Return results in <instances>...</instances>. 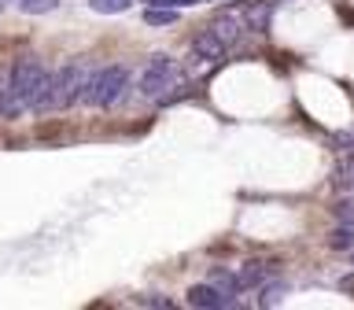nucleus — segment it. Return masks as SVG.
Instances as JSON below:
<instances>
[{
  "label": "nucleus",
  "mask_w": 354,
  "mask_h": 310,
  "mask_svg": "<svg viewBox=\"0 0 354 310\" xmlns=\"http://www.w3.org/2000/svg\"><path fill=\"white\" fill-rule=\"evenodd\" d=\"M273 277V266H266V262H248L243 270L236 273V281H240V292L243 288H259L262 281H270Z\"/></svg>",
  "instance_id": "9d476101"
},
{
  "label": "nucleus",
  "mask_w": 354,
  "mask_h": 310,
  "mask_svg": "<svg viewBox=\"0 0 354 310\" xmlns=\"http://www.w3.org/2000/svg\"><path fill=\"white\" fill-rule=\"evenodd\" d=\"M41 71H44V63L37 55H22L15 66H8V82H4V93H0V118L15 122L26 115L33 104V89H37Z\"/></svg>",
  "instance_id": "f257e3e1"
},
{
  "label": "nucleus",
  "mask_w": 354,
  "mask_h": 310,
  "mask_svg": "<svg viewBox=\"0 0 354 310\" xmlns=\"http://www.w3.org/2000/svg\"><path fill=\"white\" fill-rule=\"evenodd\" d=\"M137 303H144V307H174V303H170V299H166V295H140Z\"/></svg>",
  "instance_id": "aec40b11"
},
{
  "label": "nucleus",
  "mask_w": 354,
  "mask_h": 310,
  "mask_svg": "<svg viewBox=\"0 0 354 310\" xmlns=\"http://www.w3.org/2000/svg\"><path fill=\"white\" fill-rule=\"evenodd\" d=\"M332 148H336L339 155H347V152H354V126H347V129H339L336 137H332Z\"/></svg>",
  "instance_id": "a211bd4d"
},
{
  "label": "nucleus",
  "mask_w": 354,
  "mask_h": 310,
  "mask_svg": "<svg viewBox=\"0 0 354 310\" xmlns=\"http://www.w3.org/2000/svg\"><path fill=\"white\" fill-rule=\"evenodd\" d=\"M336 185L347 188V192H354V152H347V159L336 166Z\"/></svg>",
  "instance_id": "4468645a"
},
{
  "label": "nucleus",
  "mask_w": 354,
  "mask_h": 310,
  "mask_svg": "<svg viewBox=\"0 0 354 310\" xmlns=\"http://www.w3.org/2000/svg\"><path fill=\"white\" fill-rule=\"evenodd\" d=\"M210 30H214V33H218V37L225 41V44H236V41L243 37V19H240L232 8H225V11H218V15H214V22H210Z\"/></svg>",
  "instance_id": "1a4fd4ad"
},
{
  "label": "nucleus",
  "mask_w": 354,
  "mask_h": 310,
  "mask_svg": "<svg viewBox=\"0 0 354 310\" xmlns=\"http://www.w3.org/2000/svg\"><path fill=\"white\" fill-rule=\"evenodd\" d=\"M129 93V66L122 63H111V66H100V71H93V78H88V89H85V104L93 107H111L118 104L122 96Z\"/></svg>",
  "instance_id": "f03ea898"
},
{
  "label": "nucleus",
  "mask_w": 354,
  "mask_h": 310,
  "mask_svg": "<svg viewBox=\"0 0 354 310\" xmlns=\"http://www.w3.org/2000/svg\"><path fill=\"white\" fill-rule=\"evenodd\" d=\"M177 82V63L170 60V55H151L148 66H144V74H140V96H148V100H159L166 89H174Z\"/></svg>",
  "instance_id": "7ed1b4c3"
},
{
  "label": "nucleus",
  "mask_w": 354,
  "mask_h": 310,
  "mask_svg": "<svg viewBox=\"0 0 354 310\" xmlns=\"http://www.w3.org/2000/svg\"><path fill=\"white\" fill-rule=\"evenodd\" d=\"M332 215H336L339 226H354V199H339V203L332 207Z\"/></svg>",
  "instance_id": "6ab92c4d"
},
{
  "label": "nucleus",
  "mask_w": 354,
  "mask_h": 310,
  "mask_svg": "<svg viewBox=\"0 0 354 310\" xmlns=\"http://www.w3.org/2000/svg\"><path fill=\"white\" fill-rule=\"evenodd\" d=\"M55 74H59V111H66V107H74L77 100L85 96L88 78H93V66L88 63H66Z\"/></svg>",
  "instance_id": "20e7f679"
},
{
  "label": "nucleus",
  "mask_w": 354,
  "mask_h": 310,
  "mask_svg": "<svg viewBox=\"0 0 354 310\" xmlns=\"http://www.w3.org/2000/svg\"><path fill=\"white\" fill-rule=\"evenodd\" d=\"M0 11H4V0H0Z\"/></svg>",
  "instance_id": "5701e85b"
},
{
  "label": "nucleus",
  "mask_w": 354,
  "mask_h": 310,
  "mask_svg": "<svg viewBox=\"0 0 354 310\" xmlns=\"http://www.w3.org/2000/svg\"><path fill=\"white\" fill-rule=\"evenodd\" d=\"M281 299H284V281H273V284H266V288H262L259 307H277Z\"/></svg>",
  "instance_id": "dca6fc26"
},
{
  "label": "nucleus",
  "mask_w": 354,
  "mask_h": 310,
  "mask_svg": "<svg viewBox=\"0 0 354 310\" xmlns=\"http://www.w3.org/2000/svg\"><path fill=\"white\" fill-rule=\"evenodd\" d=\"M188 307H199V310H221V307H236V295H225L218 292L214 284H192L188 288Z\"/></svg>",
  "instance_id": "0eeeda50"
},
{
  "label": "nucleus",
  "mask_w": 354,
  "mask_h": 310,
  "mask_svg": "<svg viewBox=\"0 0 354 310\" xmlns=\"http://www.w3.org/2000/svg\"><path fill=\"white\" fill-rule=\"evenodd\" d=\"M162 8H188V4H199V0H159Z\"/></svg>",
  "instance_id": "412c9836"
},
{
  "label": "nucleus",
  "mask_w": 354,
  "mask_h": 310,
  "mask_svg": "<svg viewBox=\"0 0 354 310\" xmlns=\"http://www.w3.org/2000/svg\"><path fill=\"white\" fill-rule=\"evenodd\" d=\"M177 19H181V15H177V8H162V4H155V8L144 11V22H148V26H174Z\"/></svg>",
  "instance_id": "f8f14e48"
},
{
  "label": "nucleus",
  "mask_w": 354,
  "mask_h": 310,
  "mask_svg": "<svg viewBox=\"0 0 354 310\" xmlns=\"http://www.w3.org/2000/svg\"><path fill=\"white\" fill-rule=\"evenodd\" d=\"M30 111H37V115H52V111H59V74L48 71V66H44L41 78H37Z\"/></svg>",
  "instance_id": "39448f33"
},
{
  "label": "nucleus",
  "mask_w": 354,
  "mask_h": 310,
  "mask_svg": "<svg viewBox=\"0 0 354 310\" xmlns=\"http://www.w3.org/2000/svg\"><path fill=\"white\" fill-rule=\"evenodd\" d=\"M88 8L100 11V15H118V11L133 8V0H88Z\"/></svg>",
  "instance_id": "2eb2a0df"
},
{
  "label": "nucleus",
  "mask_w": 354,
  "mask_h": 310,
  "mask_svg": "<svg viewBox=\"0 0 354 310\" xmlns=\"http://www.w3.org/2000/svg\"><path fill=\"white\" fill-rule=\"evenodd\" d=\"M19 8L26 11V15H44V11L59 8V0H19Z\"/></svg>",
  "instance_id": "f3484780"
},
{
  "label": "nucleus",
  "mask_w": 354,
  "mask_h": 310,
  "mask_svg": "<svg viewBox=\"0 0 354 310\" xmlns=\"http://www.w3.org/2000/svg\"><path fill=\"white\" fill-rule=\"evenodd\" d=\"M225 52H229V44L221 41L214 30H203L192 37V60H199V63H221Z\"/></svg>",
  "instance_id": "423d86ee"
},
{
  "label": "nucleus",
  "mask_w": 354,
  "mask_h": 310,
  "mask_svg": "<svg viewBox=\"0 0 354 310\" xmlns=\"http://www.w3.org/2000/svg\"><path fill=\"white\" fill-rule=\"evenodd\" d=\"M281 0H248L243 4V30L251 33H270V19Z\"/></svg>",
  "instance_id": "6e6552de"
},
{
  "label": "nucleus",
  "mask_w": 354,
  "mask_h": 310,
  "mask_svg": "<svg viewBox=\"0 0 354 310\" xmlns=\"http://www.w3.org/2000/svg\"><path fill=\"white\" fill-rule=\"evenodd\" d=\"M207 281L214 284L218 292H225V295H240V281H236V273H232V270H225V266H214Z\"/></svg>",
  "instance_id": "9b49d317"
},
{
  "label": "nucleus",
  "mask_w": 354,
  "mask_h": 310,
  "mask_svg": "<svg viewBox=\"0 0 354 310\" xmlns=\"http://www.w3.org/2000/svg\"><path fill=\"white\" fill-rule=\"evenodd\" d=\"M328 248L332 251H351L354 248V226H336V229H332Z\"/></svg>",
  "instance_id": "ddd939ff"
},
{
  "label": "nucleus",
  "mask_w": 354,
  "mask_h": 310,
  "mask_svg": "<svg viewBox=\"0 0 354 310\" xmlns=\"http://www.w3.org/2000/svg\"><path fill=\"white\" fill-rule=\"evenodd\" d=\"M4 82H8V66L0 63V93H4Z\"/></svg>",
  "instance_id": "4be33fe9"
}]
</instances>
